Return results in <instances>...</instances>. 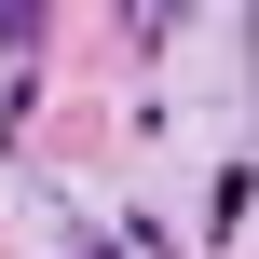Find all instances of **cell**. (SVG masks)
Listing matches in <instances>:
<instances>
[{
	"label": "cell",
	"instance_id": "6da1fadb",
	"mask_svg": "<svg viewBox=\"0 0 259 259\" xmlns=\"http://www.w3.org/2000/svg\"><path fill=\"white\" fill-rule=\"evenodd\" d=\"M0 55H41V0H0Z\"/></svg>",
	"mask_w": 259,
	"mask_h": 259
},
{
	"label": "cell",
	"instance_id": "7a4b0ae2",
	"mask_svg": "<svg viewBox=\"0 0 259 259\" xmlns=\"http://www.w3.org/2000/svg\"><path fill=\"white\" fill-rule=\"evenodd\" d=\"M82 259H109V232H96V246H82Z\"/></svg>",
	"mask_w": 259,
	"mask_h": 259
}]
</instances>
